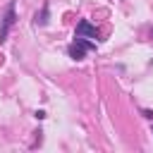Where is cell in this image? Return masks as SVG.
Wrapping results in <instances>:
<instances>
[{
	"instance_id": "7a4b0ae2",
	"label": "cell",
	"mask_w": 153,
	"mask_h": 153,
	"mask_svg": "<svg viewBox=\"0 0 153 153\" xmlns=\"http://www.w3.org/2000/svg\"><path fill=\"white\" fill-rule=\"evenodd\" d=\"M98 38V31H96V26H91L88 22H79V26H76V38Z\"/></svg>"
},
{
	"instance_id": "3957f363",
	"label": "cell",
	"mask_w": 153,
	"mask_h": 153,
	"mask_svg": "<svg viewBox=\"0 0 153 153\" xmlns=\"http://www.w3.org/2000/svg\"><path fill=\"white\" fill-rule=\"evenodd\" d=\"M14 24V5H10L7 7V14H5V19H2V26H0V41H5V36H7V31H10V26Z\"/></svg>"
},
{
	"instance_id": "6da1fadb",
	"label": "cell",
	"mask_w": 153,
	"mask_h": 153,
	"mask_svg": "<svg viewBox=\"0 0 153 153\" xmlns=\"http://www.w3.org/2000/svg\"><path fill=\"white\" fill-rule=\"evenodd\" d=\"M93 48H96V43H88L86 38H76V36H74V41L69 43L67 53H69V57H72V60H84V57H86V53H88V50H93Z\"/></svg>"
}]
</instances>
